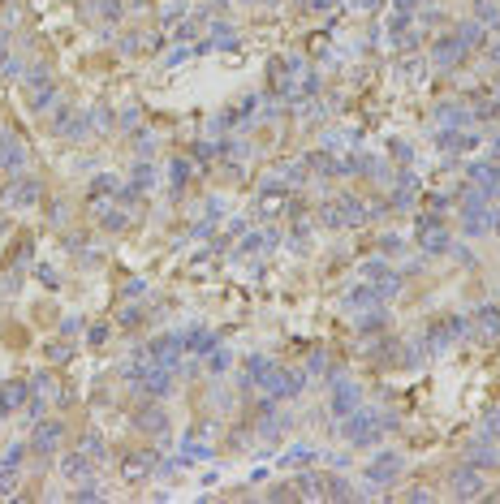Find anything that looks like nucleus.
I'll return each instance as SVG.
<instances>
[{
    "mask_svg": "<svg viewBox=\"0 0 500 504\" xmlns=\"http://www.w3.org/2000/svg\"><path fill=\"white\" fill-rule=\"evenodd\" d=\"M246 384L250 388H263L268 397H294V388H289V371L268 362V358H250V371H246Z\"/></svg>",
    "mask_w": 500,
    "mask_h": 504,
    "instance_id": "1",
    "label": "nucleus"
},
{
    "mask_svg": "<svg viewBox=\"0 0 500 504\" xmlns=\"http://www.w3.org/2000/svg\"><path fill=\"white\" fill-rule=\"evenodd\" d=\"M345 440L349 444H376L380 440V414H371V410H354L345 414Z\"/></svg>",
    "mask_w": 500,
    "mask_h": 504,
    "instance_id": "2",
    "label": "nucleus"
},
{
    "mask_svg": "<svg viewBox=\"0 0 500 504\" xmlns=\"http://www.w3.org/2000/svg\"><path fill=\"white\" fill-rule=\"evenodd\" d=\"M26 83H30V95H26L30 112H47V108L56 104V83L47 78V69H30V74H26Z\"/></svg>",
    "mask_w": 500,
    "mask_h": 504,
    "instance_id": "3",
    "label": "nucleus"
},
{
    "mask_svg": "<svg viewBox=\"0 0 500 504\" xmlns=\"http://www.w3.org/2000/svg\"><path fill=\"white\" fill-rule=\"evenodd\" d=\"M130 380L142 388V393L164 397L169 388H173V371H169V366H160V362H151V366H134V371H130Z\"/></svg>",
    "mask_w": 500,
    "mask_h": 504,
    "instance_id": "4",
    "label": "nucleus"
},
{
    "mask_svg": "<svg viewBox=\"0 0 500 504\" xmlns=\"http://www.w3.org/2000/svg\"><path fill=\"white\" fill-rule=\"evenodd\" d=\"M418 229H423V233H418V246H423L427 254H448V250H453V237H448V229L435 216H423V220H418Z\"/></svg>",
    "mask_w": 500,
    "mask_h": 504,
    "instance_id": "5",
    "label": "nucleus"
},
{
    "mask_svg": "<svg viewBox=\"0 0 500 504\" xmlns=\"http://www.w3.org/2000/svg\"><path fill=\"white\" fill-rule=\"evenodd\" d=\"M61 401V384L52 371H35V384H30V414H43L47 405Z\"/></svg>",
    "mask_w": 500,
    "mask_h": 504,
    "instance_id": "6",
    "label": "nucleus"
},
{
    "mask_svg": "<svg viewBox=\"0 0 500 504\" xmlns=\"http://www.w3.org/2000/svg\"><path fill=\"white\" fill-rule=\"evenodd\" d=\"M362 276H367V285H376V294H380V302H389V298H397L401 294V276L389 267V263H367L362 267Z\"/></svg>",
    "mask_w": 500,
    "mask_h": 504,
    "instance_id": "7",
    "label": "nucleus"
},
{
    "mask_svg": "<svg viewBox=\"0 0 500 504\" xmlns=\"http://www.w3.org/2000/svg\"><path fill=\"white\" fill-rule=\"evenodd\" d=\"M39 182H35V177H13V182L5 186V190H0V203H5V207H30V203H39Z\"/></svg>",
    "mask_w": 500,
    "mask_h": 504,
    "instance_id": "8",
    "label": "nucleus"
},
{
    "mask_svg": "<svg viewBox=\"0 0 500 504\" xmlns=\"http://www.w3.org/2000/svg\"><path fill=\"white\" fill-rule=\"evenodd\" d=\"M448 492H453L457 500H479L483 492H488V479H483V470L466 465V470H457V474L448 479Z\"/></svg>",
    "mask_w": 500,
    "mask_h": 504,
    "instance_id": "9",
    "label": "nucleus"
},
{
    "mask_svg": "<svg viewBox=\"0 0 500 504\" xmlns=\"http://www.w3.org/2000/svg\"><path fill=\"white\" fill-rule=\"evenodd\" d=\"M182 353H186V336H160V340H151V349H147V358H151V362L169 366V371H177Z\"/></svg>",
    "mask_w": 500,
    "mask_h": 504,
    "instance_id": "10",
    "label": "nucleus"
},
{
    "mask_svg": "<svg viewBox=\"0 0 500 504\" xmlns=\"http://www.w3.org/2000/svg\"><path fill=\"white\" fill-rule=\"evenodd\" d=\"M401 470H406V461H401L397 452H380V457L367 465V479L376 483V487H389V483H397Z\"/></svg>",
    "mask_w": 500,
    "mask_h": 504,
    "instance_id": "11",
    "label": "nucleus"
},
{
    "mask_svg": "<svg viewBox=\"0 0 500 504\" xmlns=\"http://www.w3.org/2000/svg\"><path fill=\"white\" fill-rule=\"evenodd\" d=\"M134 427L147 431V435H160L169 427V414L160 410V405H138V410H134Z\"/></svg>",
    "mask_w": 500,
    "mask_h": 504,
    "instance_id": "12",
    "label": "nucleus"
},
{
    "mask_svg": "<svg viewBox=\"0 0 500 504\" xmlns=\"http://www.w3.org/2000/svg\"><path fill=\"white\" fill-rule=\"evenodd\" d=\"M65 444V427L61 422H39L35 427V452H56Z\"/></svg>",
    "mask_w": 500,
    "mask_h": 504,
    "instance_id": "13",
    "label": "nucleus"
},
{
    "mask_svg": "<svg viewBox=\"0 0 500 504\" xmlns=\"http://www.w3.org/2000/svg\"><path fill=\"white\" fill-rule=\"evenodd\" d=\"M26 164V147L18 138H9V134H0V168H9V173H22Z\"/></svg>",
    "mask_w": 500,
    "mask_h": 504,
    "instance_id": "14",
    "label": "nucleus"
},
{
    "mask_svg": "<svg viewBox=\"0 0 500 504\" xmlns=\"http://www.w3.org/2000/svg\"><path fill=\"white\" fill-rule=\"evenodd\" d=\"M461 328H466L461 319H435V323H431V332H427V336H431V349L453 345V340L461 336Z\"/></svg>",
    "mask_w": 500,
    "mask_h": 504,
    "instance_id": "15",
    "label": "nucleus"
},
{
    "mask_svg": "<svg viewBox=\"0 0 500 504\" xmlns=\"http://www.w3.org/2000/svg\"><path fill=\"white\" fill-rule=\"evenodd\" d=\"M155 465H160V461H155V452H138V457H125L121 474H125V483H142Z\"/></svg>",
    "mask_w": 500,
    "mask_h": 504,
    "instance_id": "16",
    "label": "nucleus"
},
{
    "mask_svg": "<svg viewBox=\"0 0 500 504\" xmlns=\"http://www.w3.org/2000/svg\"><path fill=\"white\" fill-rule=\"evenodd\" d=\"M354 410H358V384H336V388H332V414L345 418V414H354Z\"/></svg>",
    "mask_w": 500,
    "mask_h": 504,
    "instance_id": "17",
    "label": "nucleus"
},
{
    "mask_svg": "<svg viewBox=\"0 0 500 504\" xmlns=\"http://www.w3.org/2000/svg\"><path fill=\"white\" fill-rule=\"evenodd\" d=\"M91 457H87V452H74V457H65V461H61V474H65L69 483H91L95 474H91Z\"/></svg>",
    "mask_w": 500,
    "mask_h": 504,
    "instance_id": "18",
    "label": "nucleus"
},
{
    "mask_svg": "<svg viewBox=\"0 0 500 504\" xmlns=\"http://www.w3.org/2000/svg\"><path fill=\"white\" fill-rule=\"evenodd\" d=\"M26 397H30V384L5 380V384H0V414H9V410H18V405H26Z\"/></svg>",
    "mask_w": 500,
    "mask_h": 504,
    "instance_id": "19",
    "label": "nucleus"
},
{
    "mask_svg": "<svg viewBox=\"0 0 500 504\" xmlns=\"http://www.w3.org/2000/svg\"><path fill=\"white\" fill-rule=\"evenodd\" d=\"M475 328H479L483 340H500V311L496 306H483V311L475 315Z\"/></svg>",
    "mask_w": 500,
    "mask_h": 504,
    "instance_id": "20",
    "label": "nucleus"
},
{
    "mask_svg": "<svg viewBox=\"0 0 500 504\" xmlns=\"http://www.w3.org/2000/svg\"><path fill=\"white\" fill-rule=\"evenodd\" d=\"M87 125H91L87 117H74V112H61V117H56V134H61V138H74V142H78V138H87Z\"/></svg>",
    "mask_w": 500,
    "mask_h": 504,
    "instance_id": "21",
    "label": "nucleus"
},
{
    "mask_svg": "<svg viewBox=\"0 0 500 504\" xmlns=\"http://www.w3.org/2000/svg\"><path fill=\"white\" fill-rule=\"evenodd\" d=\"M294 496H302V500H324V496H328V492H324V474H298Z\"/></svg>",
    "mask_w": 500,
    "mask_h": 504,
    "instance_id": "22",
    "label": "nucleus"
},
{
    "mask_svg": "<svg viewBox=\"0 0 500 504\" xmlns=\"http://www.w3.org/2000/svg\"><path fill=\"white\" fill-rule=\"evenodd\" d=\"M336 207H341V220H345V224H362V220L371 216V207H367L362 199H354V194H345V199H336Z\"/></svg>",
    "mask_w": 500,
    "mask_h": 504,
    "instance_id": "23",
    "label": "nucleus"
},
{
    "mask_svg": "<svg viewBox=\"0 0 500 504\" xmlns=\"http://www.w3.org/2000/svg\"><path fill=\"white\" fill-rule=\"evenodd\" d=\"M186 349L195 353V358H207V353L216 349V336L207 332V328H195V332H186Z\"/></svg>",
    "mask_w": 500,
    "mask_h": 504,
    "instance_id": "24",
    "label": "nucleus"
},
{
    "mask_svg": "<svg viewBox=\"0 0 500 504\" xmlns=\"http://www.w3.org/2000/svg\"><path fill=\"white\" fill-rule=\"evenodd\" d=\"M461 56H466L461 39H440V43H435V61H440V65H461Z\"/></svg>",
    "mask_w": 500,
    "mask_h": 504,
    "instance_id": "25",
    "label": "nucleus"
},
{
    "mask_svg": "<svg viewBox=\"0 0 500 504\" xmlns=\"http://www.w3.org/2000/svg\"><path fill=\"white\" fill-rule=\"evenodd\" d=\"M380 294H376V285H358V289H349L345 294V306L349 311H362V306H376Z\"/></svg>",
    "mask_w": 500,
    "mask_h": 504,
    "instance_id": "26",
    "label": "nucleus"
},
{
    "mask_svg": "<svg viewBox=\"0 0 500 504\" xmlns=\"http://www.w3.org/2000/svg\"><path fill=\"white\" fill-rule=\"evenodd\" d=\"M281 207H285V186H263V194H259V211H263V216H276Z\"/></svg>",
    "mask_w": 500,
    "mask_h": 504,
    "instance_id": "27",
    "label": "nucleus"
},
{
    "mask_svg": "<svg viewBox=\"0 0 500 504\" xmlns=\"http://www.w3.org/2000/svg\"><path fill=\"white\" fill-rule=\"evenodd\" d=\"M100 216H104V229H112V233H121L125 224H130V216H125V211H112L108 203L100 207Z\"/></svg>",
    "mask_w": 500,
    "mask_h": 504,
    "instance_id": "28",
    "label": "nucleus"
},
{
    "mask_svg": "<svg viewBox=\"0 0 500 504\" xmlns=\"http://www.w3.org/2000/svg\"><path fill=\"white\" fill-rule=\"evenodd\" d=\"M302 164L311 168V173H336V160H332L328 151H315L311 160H302Z\"/></svg>",
    "mask_w": 500,
    "mask_h": 504,
    "instance_id": "29",
    "label": "nucleus"
},
{
    "mask_svg": "<svg viewBox=\"0 0 500 504\" xmlns=\"http://www.w3.org/2000/svg\"><path fill=\"white\" fill-rule=\"evenodd\" d=\"M13 487H18V465L0 461V496H13Z\"/></svg>",
    "mask_w": 500,
    "mask_h": 504,
    "instance_id": "30",
    "label": "nucleus"
},
{
    "mask_svg": "<svg viewBox=\"0 0 500 504\" xmlns=\"http://www.w3.org/2000/svg\"><path fill=\"white\" fill-rule=\"evenodd\" d=\"M457 39H461V43H466V47H479V43H483V30H479V26H475V22H466V26H461V30H457Z\"/></svg>",
    "mask_w": 500,
    "mask_h": 504,
    "instance_id": "31",
    "label": "nucleus"
},
{
    "mask_svg": "<svg viewBox=\"0 0 500 504\" xmlns=\"http://www.w3.org/2000/svg\"><path fill=\"white\" fill-rule=\"evenodd\" d=\"M324 492H328L332 500H349V496H354L349 483H341V479H324Z\"/></svg>",
    "mask_w": 500,
    "mask_h": 504,
    "instance_id": "32",
    "label": "nucleus"
},
{
    "mask_svg": "<svg viewBox=\"0 0 500 504\" xmlns=\"http://www.w3.org/2000/svg\"><path fill=\"white\" fill-rule=\"evenodd\" d=\"M83 452L91 461H100L104 457V440H100V435H83Z\"/></svg>",
    "mask_w": 500,
    "mask_h": 504,
    "instance_id": "33",
    "label": "nucleus"
},
{
    "mask_svg": "<svg viewBox=\"0 0 500 504\" xmlns=\"http://www.w3.org/2000/svg\"><path fill=\"white\" fill-rule=\"evenodd\" d=\"M169 177H173V186H186V177H190V160H173Z\"/></svg>",
    "mask_w": 500,
    "mask_h": 504,
    "instance_id": "34",
    "label": "nucleus"
},
{
    "mask_svg": "<svg viewBox=\"0 0 500 504\" xmlns=\"http://www.w3.org/2000/svg\"><path fill=\"white\" fill-rule=\"evenodd\" d=\"M151 182H155V173H151V164H134V186H138V190H147Z\"/></svg>",
    "mask_w": 500,
    "mask_h": 504,
    "instance_id": "35",
    "label": "nucleus"
},
{
    "mask_svg": "<svg viewBox=\"0 0 500 504\" xmlns=\"http://www.w3.org/2000/svg\"><path fill=\"white\" fill-rule=\"evenodd\" d=\"M319 216H324V224H328V229H341V224H345V220H341V207H336V203H328L324 211H319Z\"/></svg>",
    "mask_w": 500,
    "mask_h": 504,
    "instance_id": "36",
    "label": "nucleus"
},
{
    "mask_svg": "<svg viewBox=\"0 0 500 504\" xmlns=\"http://www.w3.org/2000/svg\"><path fill=\"white\" fill-rule=\"evenodd\" d=\"M483 427H488V435H492V440H500V405H496V410H488Z\"/></svg>",
    "mask_w": 500,
    "mask_h": 504,
    "instance_id": "37",
    "label": "nucleus"
},
{
    "mask_svg": "<svg viewBox=\"0 0 500 504\" xmlns=\"http://www.w3.org/2000/svg\"><path fill=\"white\" fill-rule=\"evenodd\" d=\"M91 125H95V129H100V134H104V129L112 125V117H108L104 108H95V112H91Z\"/></svg>",
    "mask_w": 500,
    "mask_h": 504,
    "instance_id": "38",
    "label": "nucleus"
},
{
    "mask_svg": "<svg viewBox=\"0 0 500 504\" xmlns=\"http://www.w3.org/2000/svg\"><path fill=\"white\" fill-rule=\"evenodd\" d=\"M470 457H475V461H483V465H492V461H496L488 444H475V448H470Z\"/></svg>",
    "mask_w": 500,
    "mask_h": 504,
    "instance_id": "39",
    "label": "nucleus"
},
{
    "mask_svg": "<svg viewBox=\"0 0 500 504\" xmlns=\"http://www.w3.org/2000/svg\"><path fill=\"white\" fill-rule=\"evenodd\" d=\"M406 500H410V504H414V500H418V504H427V500H435V496L427 492V487H410V492H406Z\"/></svg>",
    "mask_w": 500,
    "mask_h": 504,
    "instance_id": "40",
    "label": "nucleus"
},
{
    "mask_svg": "<svg viewBox=\"0 0 500 504\" xmlns=\"http://www.w3.org/2000/svg\"><path fill=\"white\" fill-rule=\"evenodd\" d=\"M22 457H26V444H13V448L5 452V461H9V465H18Z\"/></svg>",
    "mask_w": 500,
    "mask_h": 504,
    "instance_id": "41",
    "label": "nucleus"
},
{
    "mask_svg": "<svg viewBox=\"0 0 500 504\" xmlns=\"http://www.w3.org/2000/svg\"><path fill=\"white\" fill-rule=\"evenodd\" d=\"M224 366H229V353H216V349H212V375H220Z\"/></svg>",
    "mask_w": 500,
    "mask_h": 504,
    "instance_id": "42",
    "label": "nucleus"
},
{
    "mask_svg": "<svg viewBox=\"0 0 500 504\" xmlns=\"http://www.w3.org/2000/svg\"><path fill=\"white\" fill-rule=\"evenodd\" d=\"M336 5V0H311V9H319V13H324V9H332Z\"/></svg>",
    "mask_w": 500,
    "mask_h": 504,
    "instance_id": "43",
    "label": "nucleus"
},
{
    "mask_svg": "<svg viewBox=\"0 0 500 504\" xmlns=\"http://www.w3.org/2000/svg\"><path fill=\"white\" fill-rule=\"evenodd\" d=\"M496 233H500V224H496Z\"/></svg>",
    "mask_w": 500,
    "mask_h": 504,
    "instance_id": "44",
    "label": "nucleus"
},
{
    "mask_svg": "<svg viewBox=\"0 0 500 504\" xmlns=\"http://www.w3.org/2000/svg\"><path fill=\"white\" fill-rule=\"evenodd\" d=\"M0 134H5V129H0Z\"/></svg>",
    "mask_w": 500,
    "mask_h": 504,
    "instance_id": "45",
    "label": "nucleus"
}]
</instances>
